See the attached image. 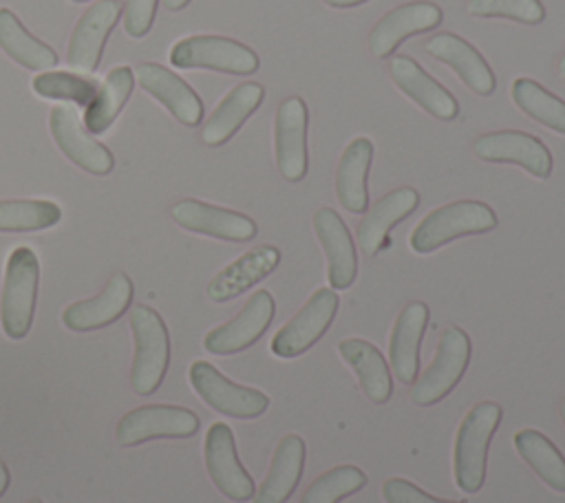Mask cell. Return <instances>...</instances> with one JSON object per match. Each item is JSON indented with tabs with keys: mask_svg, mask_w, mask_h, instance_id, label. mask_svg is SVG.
I'll return each mask as SVG.
<instances>
[{
	"mask_svg": "<svg viewBox=\"0 0 565 503\" xmlns=\"http://www.w3.org/2000/svg\"><path fill=\"white\" fill-rule=\"evenodd\" d=\"M501 424V406L497 402H479L461 419L455 437L452 468L455 483L461 492L475 494L483 488L488 468V448Z\"/></svg>",
	"mask_w": 565,
	"mask_h": 503,
	"instance_id": "cell-1",
	"label": "cell"
},
{
	"mask_svg": "<svg viewBox=\"0 0 565 503\" xmlns=\"http://www.w3.org/2000/svg\"><path fill=\"white\" fill-rule=\"evenodd\" d=\"M71 2H88V0H71Z\"/></svg>",
	"mask_w": 565,
	"mask_h": 503,
	"instance_id": "cell-46",
	"label": "cell"
},
{
	"mask_svg": "<svg viewBox=\"0 0 565 503\" xmlns=\"http://www.w3.org/2000/svg\"><path fill=\"white\" fill-rule=\"evenodd\" d=\"M322 2L329 4V7H335V9H347V7H358L366 0H322Z\"/></svg>",
	"mask_w": 565,
	"mask_h": 503,
	"instance_id": "cell-41",
	"label": "cell"
},
{
	"mask_svg": "<svg viewBox=\"0 0 565 503\" xmlns=\"http://www.w3.org/2000/svg\"><path fill=\"white\" fill-rule=\"evenodd\" d=\"M0 49L31 71L53 68L57 64V53L31 35L11 9H0Z\"/></svg>",
	"mask_w": 565,
	"mask_h": 503,
	"instance_id": "cell-32",
	"label": "cell"
},
{
	"mask_svg": "<svg viewBox=\"0 0 565 503\" xmlns=\"http://www.w3.org/2000/svg\"><path fill=\"white\" fill-rule=\"evenodd\" d=\"M373 161V141L369 137H355L344 148L335 170V194L340 205L351 214L369 210L366 176Z\"/></svg>",
	"mask_w": 565,
	"mask_h": 503,
	"instance_id": "cell-27",
	"label": "cell"
},
{
	"mask_svg": "<svg viewBox=\"0 0 565 503\" xmlns=\"http://www.w3.org/2000/svg\"><path fill=\"white\" fill-rule=\"evenodd\" d=\"M194 393L216 413L236 419H256L269 408V397L252 386H241L227 379L210 362L196 360L188 371Z\"/></svg>",
	"mask_w": 565,
	"mask_h": 503,
	"instance_id": "cell-7",
	"label": "cell"
},
{
	"mask_svg": "<svg viewBox=\"0 0 565 503\" xmlns=\"http://www.w3.org/2000/svg\"><path fill=\"white\" fill-rule=\"evenodd\" d=\"M203 457H205L207 474L221 494H225L230 501H236V503L249 501L254 496L256 492L254 479L238 459L234 432L227 424L214 421L207 428Z\"/></svg>",
	"mask_w": 565,
	"mask_h": 503,
	"instance_id": "cell-10",
	"label": "cell"
},
{
	"mask_svg": "<svg viewBox=\"0 0 565 503\" xmlns=\"http://www.w3.org/2000/svg\"><path fill=\"white\" fill-rule=\"evenodd\" d=\"M558 410H561V419H563V424H565V397L561 399V406H558Z\"/></svg>",
	"mask_w": 565,
	"mask_h": 503,
	"instance_id": "cell-44",
	"label": "cell"
},
{
	"mask_svg": "<svg viewBox=\"0 0 565 503\" xmlns=\"http://www.w3.org/2000/svg\"><path fill=\"white\" fill-rule=\"evenodd\" d=\"M468 13L477 18H508L523 24H539L545 20L541 0H468Z\"/></svg>",
	"mask_w": 565,
	"mask_h": 503,
	"instance_id": "cell-37",
	"label": "cell"
},
{
	"mask_svg": "<svg viewBox=\"0 0 565 503\" xmlns=\"http://www.w3.org/2000/svg\"><path fill=\"white\" fill-rule=\"evenodd\" d=\"M444 13L435 2H406L382 15L369 33V49L375 57H388L406 38L433 31Z\"/></svg>",
	"mask_w": 565,
	"mask_h": 503,
	"instance_id": "cell-17",
	"label": "cell"
},
{
	"mask_svg": "<svg viewBox=\"0 0 565 503\" xmlns=\"http://www.w3.org/2000/svg\"><path fill=\"white\" fill-rule=\"evenodd\" d=\"M40 263L31 247H15L7 258L4 287L0 300L2 331L11 340H22L33 324L38 298Z\"/></svg>",
	"mask_w": 565,
	"mask_h": 503,
	"instance_id": "cell-4",
	"label": "cell"
},
{
	"mask_svg": "<svg viewBox=\"0 0 565 503\" xmlns=\"http://www.w3.org/2000/svg\"><path fill=\"white\" fill-rule=\"evenodd\" d=\"M188 2H190V0H163V4H166L170 11H179V9H183Z\"/></svg>",
	"mask_w": 565,
	"mask_h": 503,
	"instance_id": "cell-42",
	"label": "cell"
},
{
	"mask_svg": "<svg viewBox=\"0 0 565 503\" xmlns=\"http://www.w3.org/2000/svg\"><path fill=\"white\" fill-rule=\"evenodd\" d=\"M391 77L397 84V88L413 99L422 110L428 115L441 119V121H452L459 115V101L455 95L444 88L437 79H433L413 57L408 55H397L388 64Z\"/></svg>",
	"mask_w": 565,
	"mask_h": 503,
	"instance_id": "cell-20",
	"label": "cell"
},
{
	"mask_svg": "<svg viewBox=\"0 0 565 503\" xmlns=\"http://www.w3.org/2000/svg\"><path fill=\"white\" fill-rule=\"evenodd\" d=\"M9 481H11V474H9V468L4 461H0V496L7 492L9 488Z\"/></svg>",
	"mask_w": 565,
	"mask_h": 503,
	"instance_id": "cell-40",
	"label": "cell"
},
{
	"mask_svg": "<svg viewBox=\"0 0 565 503\" xmlns=\"http://www.w3.org/2000/svg\"><path fill=\"white\" fill-rule=\"evenodd\" d=\"M497 223H499L497 214L488 203L475 201V199H461L428 212L413 227L408 243L413 252L430 254L455 238L486 234L494 229Z\"/></svg>",
	"mask_w": 565,
	"mask_h": 503,
	"instance_id": "cell-2",
	"label": "cell"
},
{
	"mask_svg": "<svg viewBox=\"0 0 565 503\" xmlns=\"http://www.w3.org/2000/svg\"><path fill=\"white\" fill-rule=\"evenodd\" d=\"M139 84L159 104H163L183 126H196L203 119V101L188 82L157 62L139 66Z\"/></svg>",
	"mask_w": 565,
	"mask_h": 503,
	"instance_id": "cell-24",
	"label": "cell"
},
{
	"mask_svg": "<svg viewBox=\"0 0 565 503\" xmlns=\"http://www.w3.org/2000/svg\"><path fill=\"white\" fill-rule=\"evenodd\" d=\"M512 99L514 104L534 121L543 124L545 128L565 135V101L552 95L545 86L530 77H516L512 82Z\"/></svg>",
	"mask_w": 565,
	"mask_h": 503,
	"instance_id": "cell-33",
	"label": "cell"
},
{
	"mask_svg": "<svg viewBox=\"0 0 565 503\" xmlns=\"http://www.w3.org/2000/svg\"><path fill=\"white\" fill-rule=\"evenodd\" d=\"M135 88V75L130 66H115L104 84L97 88V95L86 106L84 113V126L93 135H102L110 128L115 117L121 113L124 104L128 101L130 93Z\"/></svg>",
	"mask_w": 565,
	"mask_h": 503,
	"instance_id": "cell-31",
	"label": "cell"
},
{
	"mask_svg": "<svg viewBox=\"0 0 565 503\" xmlns=\"http://www.w3.org/2000/svg\"><path fill=\"white\" fill-rule=\"evenodd\" d=\"M558 77L565 79V53H563L561 60H558Z\"/></svg>",
	"mask_w": 565,
	"mask_h": 503,
	"instance_id": "cell-43",
	"label": "cell"
},
{
	"mask_svg": "<svg viewBox=\"0 0 565 503\" xmlns=\"http://www.w3.org/2000/svg\"><path fill=\"white\" fill-rule=\"evenodd\" d=\"M62 210L53 201L20 199L0 201V232H38L57 225Z\"/></svg>",
	"mask_w": 565,
	"mask_h": 503,
	"instance_id": "cell-34",
	"label": "cell"
},
{
	"mask_svg": "<svg viewBox=\"0 0 565 503\" xmlns=\"http://www.w3.org/2000/svg\"><path fill=\"white\" fill-rule=\"evenodd\" d=\"M340 357L353 368L364 395L373 404H386L393 395V377L380 349L362 338H347L338 342Z\"/></svg>",
	"mask_w": 565,
	"mask_h": 503,
	"instance_id": "cell-28",
	"label": "cell"
},
{
	"mask_svg": "<svg viewBox=\"0 0 565 503\" xmlns=\"http://www.w3.org/2000/svg\"><path fill=\"white\" fill-rule=\"evenodd\" d=\"M307 446L300 435H285L271 457L269 472L254 492V503H287L305 470Z\"/></svg>",
	"mask_w": 565,
	"mask_h": 503,
	"instance_id": "cell-25",
	"label": "cell"
},
{
	"mask_svg": "<svg viewBox=\"0 0 565 503\" xmlns=\"http://www.w3.org/2000/svg\"><path fill=\"white\" fill-rule=\"evenodd\" d=\"M172 218L188 232L234 243L252 240L258 232L256 223L249 216L227 207L203 203L199 199H183L174 203Z\"/></svg>",
	"mask_w": 565,
	"mask_h": 503,
	"instance_id": "cell-16",
	"label": "cell"
},
{
	"mask_svg": "<svg viewBox=\"0 0 565 503\" xmlns=\"http://www.w3.org/2000/svg\"><path fill=\"white\" fill-rule=\"evenodd\" d=\"M132 302V280L126 274H115L108 285L90 300L73 302L64 309L62 322L71 331H95L113 324Z\"/></svg>",
	"mask_w": 565,
	"mask_h": 503,
	"instance_id": "cell-21",
	"label": "cell"
},
{
	"mask_svg": "<svg viewBox=\"0 0 565 503\" xmlns=\"http://www.w3.org/2000/svg\"><path fill=\"white\" fill-rule=\"evenodd\" d=\"M199 430L194 410L172 404H148L126 413L115 428L117 441L126 448L150 439H185Z\"/></svg>",
	"mask_w": 565,
	"mask_h": 503,
	"instance_id": "cell-9",
	"label": "cell"
},
{
	"mask_svg": "<svg viewBox=\"0 0 565 503\" xmlns=\"http://www.w3.org/2000/svg\"><path fill=\"white\" fill-rule=\"evenodd\" d=\"M424 49L446 66L455 71V75L477 95H492L497 88V77L486 62V57L463 38L444 31L435 33L424 42Z\"/></svg>",
	"mask_w": 565,
	"mask_h": 503,
	"instance_id": "cell-19",
	"label": "cell"
},
{
	"mask_svg": "<svg viewBox=\"0 0 565 503\" xmlns=\"http://www.w3.org/2000/svg\"><path fill=\"white\" fill-rule=\"evenodd\" d=\"M33 90L49 99H64L77 106H88L97 95V82L66 73V71H44L33 77Z\"/></svg>",
	"mask_w": 565,
	"mask_h": 503,
	"instance_id": "cell-36",
	"label": "cell"
},
{
	"mask_svg": "<svg viewBox=\"0 0 565 503\" xmlns=\"http://www.w3.org/2000/svg\"><path fill=\"white\" fill-rule=\"evenodd\" d=\"M369 483L366 474L351 463L333 465L311 481L305 490L300 503H338L355 492H360Z\"/></svg>",
	"mask_w": 565,
	"mask_h": 503,
	"instance_id": "cell-35",
	"label": "cell"
},
{
	"mask_svg": "<svg viewBox=\"0 0 565 503\" xmlns=\"http://www.w3.org/2000/svg\"><path fill=\"white\" fill-rule=\"evenodd\" d=\"M280 263V249L274 245H258L234 263L223 267L207 285V298L212 302H227L243 291L252 289L256 282L267 278Z\"/></svg>",
	"mask_w": 565,
	"mask_h": 503,
	"instance_id": "cell-23",
	"label": "cell"
},
{
	"mask_svg": "<svg viewBox=\"0 0 565 503\" xmlns=\"http://www.w3.org/2000/svg\"><path fill=\"white\" fill-rule=\"evenodd\" d=\"M430 311L426 302H408L391 331L388 340V362L395 373V377L402 384H413L417 379V368H419V346L424 331L428 327Z\"/></svg>",
	"mask_w": 565,
	"mask_h": 503,
	"instance_id": "cell-22",
	"label": "cell"
},
{
	"mask_svg": "<svg viewBox=\"0 0 565 503\" xmlns=\"http://www.w3.org/2000/svg\"><path fill=\"white\" fill-rule=\"evenodd\" d=\"M419 205V192L415 188H397L384 194L360 221L358 243L366 256H375L386 240L391 227L411 216Z\"/></svg>",
	"mask_w": 565,
	"mask_h": 503,
	"instance_id": "cell-26",
	"label": "cell"
},
{
	"mask_svg": "<svg viewBox=\"0 0 565 503\" xmlns=\"http://www.w3.org/2000/svg\"><path fill=\"white\" fill-rule=\"evenodd\" d=\"M170 64L177 68H210L230 75H252L260 60L249 46L221 35H192L170 49Z\"/></svg>",
	"mask_w": 565,
	"mask_h": 503,
	"instance_id": "cell-6",
	"label": "cell"
},
{
	"mask_svg": "<svg viewBox=\"0 0 565 503\" xmlns=\"http://www.w3.org/2000/svg\"><path fill=\"white\" fill-rule=\"evenodd\" d=\"M130 329L135 338L130 386L137 395H152L170 364V333L163 318L146 304L130 311Z\"/></svg>",
	"mask_w": 565,
	"mask_h": 503,
	"instance_id": "cell-3",
	"label": "cell"
},
{
	"mask_svg": "<svg viewBox=\"0 0 565 503\" xmlns=\"http://www.w3.org/2000/svg\"><path fill=\"white\" fill-rule=\"evenodd\" d=\"M472 355V342L459 327H446L439 335L430 366L411 386V399L417 406H433L441 402L463 377Z\"/></svg>",
	"mask_w": 565,
	"mask_h": 503,
	"instance_id": "cell-5",
	"label": "cell"
},
{
	"mask_svg": "<svg viewBox=\"0 0 565 503\" xmlns=\"http://www.w3.org/2000/svg\"><path fill=\"white\" fill-rule=\"evenodd\" d=\"M29 503H44V501H42V499H31Z\"/></svg>",
	"mask_w": 565,
	"mask_h": 503,
	"instance_id": "cell-45",
	"label": "cell"
},
{
	"mask_svg": "<svg viewBox=\"0 0 565 503\" xmlns=\"http://www.w3.org/2000/svg\"><path fill=\"white\" fill-rule=\"evenodd\" d=\"M49 126L57 148L82 170L102 176L115 168L113 152L84 130L73 108L55 106L49 115Z\"/></svg>",
	"mask_w": 565,
	"mask_h": 503,
	"instance_id": "cell-15",
	"label": "cell"
},
{
	"mask_svg": "<svg viewBox=\"0 0 565 503\" xmlns=\"http://www.w3.org/2000/svg\"><path fill=\"white\" fill-rule=\"evenodd\" d=\"M313 232L327 256L329 287L333 291L349 289L358 276V252L347 223L335 210L320 207L313 214Z\"/></svg>",
	"mask_w": 565,
	"mask_h": 503,
	"instance_id": "cell-18",
	"label": "cell"
},
{
	"mask_svg": "<svg viewBox=\"0 0 565 503\" xmlns=\"http://www.w3.org/2000/svg\"><path fill=\"white\" fill-rule=\"evenodd\" d=\"M519 457L543 479L552 490L565 492V457L556 443L536 428H521L512 437Z\"/></svg>",
	"mask_w": 565,
	"mask_h": 503,
	"instance_id": "cell-30",
	"label": "cell"
},
{
	"mask_svg": "<svg viewBox=\"0 0 565 503\" xmlns=\"http://www.w3.org/2000/svg\"><path fill=\"white\" fill-rule=\"evenodd\" d=\"M340 298L331 287H320L300 307V311L287 320L271 338V353L278 357H298L309 351L331 327L338 313Z\"/></svg>",
	"mask_w": 565,
	"mask_h": 503,
	"instance_id": "cell-8",
	"label": "cell"
},
{
	"mask_svg": "<svg viewBox=\"0 0 565 503\" xmlns=\"http://www.w3.org/2000/svg\"><path fill=\"white\" fill-rule=\"evenodd\" d=\"M276 315V302L267 289H258L230 322L212 329L203 346L214 355H232L249 349L267 331Z\"/></svg>",
	"mask_w": 565,
	"mask_h": 503,
	"instance_id": "cell-12",
	"label": "cell"
},
{
	"mask_svg": "<svg viewBox=\"0 0 565 503\" xmlns=\"http://www.w3.org/2000/svg\"><path fill=\"white\" fill-rule=\"evenodd\" d=\"M121 15L119 0H99L75 24L66 62L77 73H93L99 66L104 44Z\"/></svg>",
	"mask_w": 565,
	"mask_h": 503,
	"instance_id": "cell-14",
	"label": "cell"
},
{
	"mask_svg": "<svg viewBox=\"0 0 565 503\" xmlns=\"http://www.w3.org/2000/svg\"><path fill=\"white\" fill-rule=\"evenodd\" d=\"M307 104L300 97H287L276 110L274 150L280 174L291 183L302 181L307 174Z\"/></svg>",
	"mask_w": 565,
	"mask_h": 503,
	"instance_id": "cell-13",
	"label": "cell"
},
{
	"mask_svg": "<svg viewBox=\"0 0 565 503\" xmlns=\"http://www.w3.org/2000/svg\"><path fill=\"white\" fill-rule=\"evenodd\" d=\"M159 0H126L124 4V29L130 38L148 35Z\"/></svg>",
	"mask_w": 565,
	"mask_h": 503,
	"instance_id": "cell-39",
	"label": "cell"
},
{
	"mask_svg": "<svg viewBox=\"0 0 565 503\" xmlns=\"http://www.w3.org/2000/svg\"><path fill=\"white\" fill-rule=\"evenodd\" d=\"M382 496L386 503H466V501H448L433 496L417 488L413 481L402 477H391L382 483Z\"/></svg>",
	"mask_w": 565,
	"mask_h": 503,
	"instance_id": "cell-38",
	"label": "cell"
},
{
	"mask_svg": "<svg viewBox=\"0 0 565 503\" xmlns=\"http://www.w3.org/2000/svg\"><path fill=\"white\" fill-rule=\"evenodd\" d=\"M265 88L256 82H243L234 86L221 104L214 108L203 126V141L207 146H221L234 137V132L245 124V119L263 104Z\"/></svg>",
	"mask_w": 565,
	"mask_h": 503,
	"instance_id": "cell-29",
	"label": "cell"
},
{
	"mask_svg": "<svg viewBox=\"0 0 565 503\" xmlns=\"http://www.w3.org/2000/svg\"><path fill=\"white\" fill-rule=\"evenodd\" d=\"M472 150L479 159L490 163H514L527 170L536 179H547L554 168L547 146L530 132L521 130H494L481 135Z\"/></svg>",
	"mask_w": 565,
	"mask_h": 503,
	"instance_id": "cell-11",
	"label": "cell"
}]
</instances>
